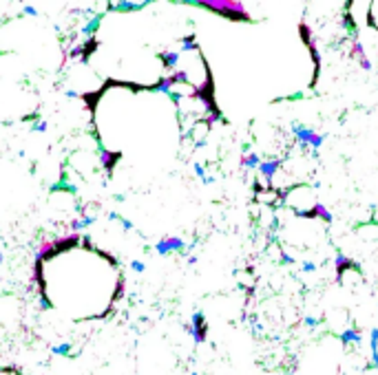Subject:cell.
Instances as JSON below:
<instances>
[{"mask_svg":"<svg viewBox=\"0 0 378 375\" xmlns=\"http://www.w3.org/2000/svg\"><path fill=\"white\" fill-rule=\"evenodd\" d=\"M186 247V243L179 236H166L162 240H157L155 243V252L159 254V256H168V254H177L182 252Z\"/></svg>","mask_w":378,"mask_h":375,"instance_id":"3","label":"cell"},{"mask_svg":"<svg viewBox=\"0 0 378 375\" xmlns=\"http://www.w3.org/2000/svg\"><path fill=\"white\" fill-rule=\"evenodd\" d=\"M131 272H135V274H144V270H146V265L142 263V260H131Z\"/></svg>","mask_w":378,"mask_h":375,"instance_id":"12","label":"cell"},{"mask_svg":"<svg viewBox=\"0 0 378 375\" xmlns=\"http://www.w3.org/2000/svg\"><path fill=\"white\" fill-rule=\"evenodd\" d=\"M186 331L190 333L197 344L206 342V338H208V323H206L204 313H199V311L192 313V320H190V325H186Z\"/></svg>","mask_w":378,"mask_h":375,"instance_id":"2","label":"cell"},{"mask_svg":"<svg viewBox=\"0 0 378 375\" xmlns=\"http://www.w3.org/2000/svg\"><path fill=\"white\" fill-rule=\"evenodd\" d=\"M3 260H5V256H3V252H0V263H3Z\"/></svg>","mask_w":378,"mask_h":375,"instance_id":"15","label":"cell"},{"mask_svg":"<svg viewBox=\"0 0 378 375\" xmlns=\"http://www.w3.org/2000/svg\"><path fill=\"white\" fill-rule=\"evenodd\" d=\"M124 293H126V278L124 276H117L115 280V291H113V296H111V309H113V305L117 303V300H122L124 298Z\"/></svg>","mask_w":378,"mask_h":375,"instance_id":"6","label":"cell"},{"mask_svg":"<svg viewBox=\"0 0 378 375\" xmlns=\"http://www.w3.org/2000/svg\"><path fill=\"white\" fill-rule=\"evenodd\" d=\"M298 219H305V221H321V223H325V225H330V223H332V214H330V210H327V207H325L323 203L312 205L310 210H308V212H303Z\"/></svg>","mask_w":378,"mask_h":375,"instance_id":"4","label":"cell"},{"mask_svg":"<svg viewBox=\"0 0 378 375\" xmlns=\"http://www.w3.org/2000/svg\"><path fill=\"white\" fill-rule=\"evenodd\" d=\"M93 217H82V219H73L71 221V234H78L80 230H82V227H89L91 223H93Z\"/></svg>","mask_w":378,"mask_h":375,"instance_id":"9","label":"cell"},{"mask_svg":"<svg viewBox=\"0 0 378 375\" xmlns=\"http://www.w3.org/2000/svg\"><path fill=\"white\" fill-rule=\"evenodd\" d=\"M119 159V152H115V155H111V152H99V162H102V166L106 170H113L115 168V162Z\"/></svg>","mask_w":378,"mask_h":375,"instance_id":"8","label":"cell"},{"mask_svg":"<svg viewBox=\"0 0 378 375\" xmlns=\"http://www.w3.org/2000/svg\"><path fill=\"white\" fill-rule=\"evenodd\" d=\"M351 58H356L358 62H361V66L363 69H369V60H367V56H365V51H363V44L361 42H354V46H351Z\"/></svg>","mask_w":378,"mask_h":375,"instance_id":"7","label":"cell"},{"mask_svg":"<svg viewBox=\"0 0 378 375\" xmlns=\"http://www.w3.org/2000/svg\"><path fill=\"white\" fill-rule=\"evenodd\" d=\"M157 58H159L164 69L172 73V71H177V64H179V60H182V51H159Z\"/></svg>","mask_w":378,"mask_h":375,"instance_id":"5","label":"cell"},{"mask_svg":"<svg viewBox=\"0 0 378 375\" xmlns=\"http://www.w3.org/2000/svg\"><path fill=\"white\" fill-rule=\"evenodd\" d=\"M259 164H261V162H259V157L255 155V152H252V155H243L241 157V166H243V168H259Z\"/></svg>","mask_w":378,"mask_h":375,"instance_id":"10","label":"cell"},{"mask_svg":"<svg viewBox=\"0 0 378 375\" xmlns=\"http://www.w3.org/2000/svg\"><path fill=\"white\" fill-rule=\"evenodd\" d=\"M51 351L56 356H71V344H58V346H51Z\"/></svg>","mask_w":378,"mask_h":375,"instance_id":"11","label":"cell"},{"mask_svg":"<svg viewBox=\"0 0 378 375\" xmlns=\"http://www.w3.org/2000/svg\"><path fill=\"white\" fill-rule=\"evenodd\" d=\"M192 5L208 9L225 20H232V22H252V16L245 9V5L239 3V0H197Z\"/></svg>","mask_w":378,"mask_h":375,"instance_id":"1","label":"cell"},{"mask_svg":"<svg viewBox=\"0 0 378 375\" xmlns=\"http://www.w3.org/2000/svg\"><path fill=\"white\" fill-rule=\"evenodd\" d=\"M46 128H49V124H46V122H38L36 126H33V130H36V132H46Z\"/></svg>","mask_w":378,"mask_h":375,"instance_id":"13","label":"cell"},{"mask_svg":"<svg viewBox=\"0 0 378 375\" xmlns=\"http://www.w3.org/2000/svg\"><path fill=\"white\" fill-rule=\"evenodd\" d=\"M24 13H27V16H38V9H36V7H31V5H27Z\"/></svg>","mask_w":378,"mask_h":375,"instance_id":"14","label":"cell"}]
</instances>
